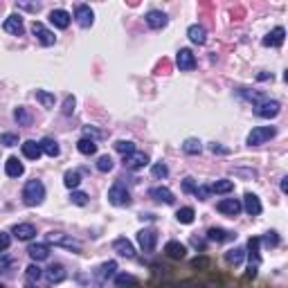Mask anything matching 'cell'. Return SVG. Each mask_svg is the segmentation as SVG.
I'll return each instance as SVG.
<instances>
[{
	"label": "cell",
	"mask_w": 288,
	"mask_h": 288,
	"mask_svg": "<svg viewBox=\"0 0 288 288\" xmlns=\"http://www.w3.org/2000/svg\"><path fill=\"white\" fill-rule=\"evenodd\" d=\"M232 189H234V182L232 180H216L209 187V192H214V194H230Z\"/></svg>",
	"instance_id": "cell-32"
},
{
	"label": "cell",
	"mask_w": 288,
	"mask_h": 288,
	"mask_svg": "<svg viewBox=\"0 0 288 288\" xmlns=\"http://www.w3.org/2000/svg\"><path fill=\"white\" fill-rule=\"evenodd\" d=\"M149 196L153 198V201H158V203H165V205L173 203V194H171V189H167V187H153L149 192Z\"/></svg>",
	"instance_id": "cell-19"
},
{
	"label": "cell",
	"mask_w": 288,
	"mask_h": 288,
	"mask_svg": "<svg viewBox=\"0 0 288 288\" xmlns=\"http://www.w3.org/2000/svg\"><path fill=\"white\" fill-rule=\"evenodd\" d=\"M146 165H149V155L144 153V151H133L131 155L124 158V167H126V169L138 171V169H144Z\"/></svg>",
	"instance_id": "cell-8"
},
{
	"label": "cell",
	"mask_w": 288,
	"mask_h": 288,
	"mask_svg": "<svg viewBox=\"0 0 288 288\" xmlns=\"http://www.w3.org/2000/svg\"><path fill=\"white\" fill-rule=\"evenodd\" d=\"M11 246V236L7 232H0V252H5Z\"/></svg>",
	"instance_id": "cell-47"
},
{
	"label": "cell",
	"mask_w": 288,
	"mask_h": 288,
	"mask_svg": "<svg viewBox=\"0 0 288 288\" xmlns=\"http://www.w3.org/2000/svg\"><path fill=\"white\" fill-rule=\"evenodd\" d=\"M41 275H43V270L36 266V263L27 266V279H29V282H38V279H41Z\"/></svg>",
	"instance_id": "cell-42"
},
{
	"label": "cell",
	"mask_w": 288,
	"mask_h": 288,
	"mask_svg": "<svg viewBox=\"0 0 288 288\" xmlns=\"http://www.w3.org/2000/svg\"><path fill=\"white\" fill-rule=\"evenodd\" d=\"M48 282H52V284H59V282H63L65 279V268L61 266V263H54V266H50L48 268Z\"/></svg>",
	"instance_id": "cell-27"
},
{
	"label": "cell",
	"mask_w": 288,
	"mask_h": 288,
	"mask_svg": "<svg viewBox=\"0 0 288 288\" xmlns=\"http://www.w3.org/2000/svg\"><path fill=\"white\" fill-rule=\"evenodd\" d=\"M241 207H246V212L250 214V216H259L261 214V201H259V196H255V194H246V198H243V205Z\"/></svg>",
	"instance_id": "cell-15"
},
{
	"label": "cell",
	"mask_w": 288,
	"mask_h": 288,
	"mask_svg": "<svg viewBox=\"0 0 288 288\" xmlns=\"http://www.w3.org/2000/svg\"><path fill=\"white\" fill-rule=\"evenodd\" d=\"M167 14H162V11H158V9H153V11H149L146 14V25L149 27H153V29H162V27L167 25Z\"/></svg>",
	"instance_id": "cell-20"
},
{
	"label": "cell",
	"mask_w": 288,
	"mask_h": 288,
	"mask_svg": "<svg viewBox=\"0 0 288 288\" xmlns=\"http://www.w3.org/2000/svg\"><path fill=\"white\" fill-rule=\"evenodd\" d=\"M0 288H5V286H2V284H0Z\"/></svg>",
	"instance_id": "cell-56"
},
{
	"label": "cell",
	"mask_w": 288,
	"mask_h": 288,
	"mask_svg": "<svg viewBox=\"0 0 288 288\" xmlns=\"http://www.w3.org/2000/svg\"><path fill=\"white\" fill-rule=\"evenodd\" d=\"M151 173H153V178H167L169 176V169H167L165 162H158V165H153Z\"/></svg>",
	"instance_id": "cell-41"
},
{
	"label": "cell",
	"mask_w": 288,
	"mask_h": 288,
	"mask_svg": "<svg viewBox=\"0 0 288 288\" xmlns=\"http://www.w3.org/2000/svg\"><path fill=\"white\" fill-rule=\"evenodd\" d=\"M5 171H7V176H9V178H18V176H23V173H25V167H23V162L18 160V158H14V155H11L9 160L5 162Z\"/></svg>",
	"instance_id": "cell-22"
},
{
	"label": "cell",
	"mask_w": 288,
	"mask_h": 288,
	"mask_svg": "<svg viewBox=\"0 0 288 288\" xmlns=\"http://www.w3.org/2000/svg\"><path fill=\"white\" fill-rule=\"evenodd\" d=\"M263 243H266L268 248H275L279 243V236H277V232H268L266 236H263Z\"/></svg>",
	"instance_id": "cell-46"
},
{
	"label": "cell",
	"mask_w": 288,
	"mask_h": 288,
	"mask_svg": "<svg viewBox=\"0 0 288 288\" xmlns=\"http://www.w3.org/2000/svg\"><path fill=\"white\" fill-rule=\"evenodd\" d=\"M77 149H79V153H84V155H95L97 153V144H95V140L81 138L79 142H77Z\"/></svg>",
	"instance_id": "cell-28"
},
{
	"label": "cell",
	"mask_w": 288,
	"mask_h": 288,
	"mask_svg": "<svg viewBox=\"0 0 288 288\" xmlns=\"http://www.w3.org/2000/svg\"><path fill=\"white\" fill-rule=\"evenodd\" d=\"M288 189V178H282V192H286Z\"/></svg>",
	"instance_id": "cell-53"
},
{
	"label": "cell",
	"mask_w": 288,
	"mask_h": 288,
	"mask_svg": "<svg viewBox=\"0 0 288 288\" xmlns=\"http://www.w3.org/2000/svg\"><path fill=\"white\" fill-rule=\"evenodd\" d=\"M115 288H138V279L133 275H117Z\"/></svg>",
	"instance_id": "cell-33"
},
{
	"label": "cell",
	"mask_w": 288,
	"mask_h": 288,
	"mask_svg": "<svg viewBox=\"0 0 288 288\" xmlns=\"http://www.w3.org/2000/svg\"><path fill=\"white\" fill-rule=\"evenodd\" d=\"M70 14L65 9H52L50 11V23H52L54 27H59V29H65V27L70 25Z\"/></svg>",
	"instance_id": "cell-14"
},
{
	"label": "cell",
	"mask_w": 288,
	"mask_h": 288,
	"mask_svg": "<svg viewBox=\"0 0 288 288\" xmlns=\"http://www.w3.org/2000/svg\"><path fill=\"white\" fill-rule=\"evenodd\" d=\"M38 144H41V151H43V153H45V155H50V158H57V155L61 153L59 144L54 142L52 138H43V140H41V142H38Z\"/></svg>",
	"instance_id": "cell-26"
},
{
	"label": "cell",
	"mask_w": 288,
	"mask_h": 288,
	"mask_svg": "<svg viewBox=\"0 0 288 288\" xmlns=\"http://www.w3.org/2000/svg\"><path fill=\"white\" fill-rule=\"evenodd\" d=\"M182 151L189 153V155H198L201 151H203V144H201V140L189 138V140H185V144H182Z\"/></svg>",
	"instance_id": "cell-30"
},
{
	"label": "cell",
	"mask_w": 288,
	"mask_h": 288,
	"mask_svg": "<svg viewBox=\"0 0 288 288\" xmlns=\"http://www.w3.org/2000/svg\"><path fill=\"white\" fill-rule=\"evenodd\" d=\"M21 149H23V155H25L27 160H38V158L43 155L41 144L34 142V140H27V142H23V144H21Z\"/></svg>",
	"instance_id": "cell-16"
},
{
	"label": "cell",
	"mask_w": 288,
	"mask_h": 288,
	"mask_svg": "<svg viewBox=\"0 0 288 288\" xmlns=\"http://www.w3.org/2000/svg\"><path fill=\"white\" fill-rule=\"evenodd\" d=\"M236 234H232V232H228V230L223 228H209L207 230V239L214 241V243H223V241H232Z\"/></svg>",
	"instance_id": "cell-21"
},
{
	"label": "cell",
	"mask_w": 288,
	"mask_h": 288,
	"mask_svg": "<svg viewBox=\"0 0 288 288\" xmlns=\"http://www.w3.org/2000/svg\"><path fill=\"white\" fill-rule=\"evenodd\" d=\"M243 257H246V250H243V248H234V250L225 252V261H228L230 266H239V263L243 261Z\"/></svg>",
	"instance_id": "cell-29"
},
{
	"label": "cell",
	"mask_w": 288,
	"mask_h": 288,
	"mask_svg": "<svg viewBox=\"0 0 288 288\" xmlns=\"http://www.w3.org/2000/svg\"><path fill=\"white\" fill-rule=\"evenodd\" d=\"M162 288H176V286H171V284H165V286H162Z\"/></svg>",
	"instance_id": "cell-54"
},
{
	"label": "cell",
	"mask_w": 288,
	"mask_h": 288,
	"mask_svg": "<svg viewBox=\"0 0 288 288\" xmlns=\"http://www.w3.org/2000/svg\"><path fill=\"white\" fill-rule=\"evenodd\" d=\"M115 270H117V263H115V261L104 263V266L99 268V282H106L108 277H113V275H115Z\"/></svg>",
	"instance_id": "cell-36"
},
{
	"label": "cell",
	"mask_w": 288,
	"mask_h": 288,
	"mask_svg": "<svg viewBox=\"0 0 288 288\" xmlns=\"http://www.w3.org/2000/svg\"><path fill=\"white\" fill-rule=\"evenodd\" d=\"M115 151H119V153L126 158V155H131L135 151V144L133 142H126V140H117V142H115Z\"/></svg>",
	"instance_id": "cell-38"
},
{
	"label": "cell",
	"mask_w": 288,
	"mask_h": 288,
	"mask_svg": "<svg viewBox=\"0 0 288 288\" xmlns=\"http://www.w3.org/2000/svg\"><path fill=\"white\" fill-rule=\"evenodd\" d=\"M75 18L77 23H79L81 27H90L92 23H95V14H92V9L88 5H79L75 9Z\"/></svg>",
	"instance_id": "cell-12"
},
{
	"label": "cell",
	"mask_w": 288,
	"mask_h": 288,
	"mask_svg": "<svg viewBox=\"0 0 288 288\" xmlns=\"http://www.w3.org/2000/svg\"><path fill=\"white\" fill-rule=\"evenodd\" d=\"M194 209L192 207H180L178 209V214H176V219L180 221V223H185V225H189V223H194Z\"/></svg>",
	"instance_id": "cell-37"
},
{
	"label": "cell",
	"mask_w": 288,
	"mask_h": 288,
	"mask_svg": "<svg viewBox=\"0 0 288 288\" xmlns=\"http://www.w3.org/2000/svg\"><path fill=\"white\" fill-rule=\"evenodd\" d=\"M48 243H54V246H63L68 250H75V252H81V243L75 239H70V236L61 234V232H50L48 234Z\"/></svg>",
	"instance_id": "cell-5"
},
{
	"label": "cell",
	"mask_w": 288,
	"mask_h": 288,
	"mask_svg": "<svg viewBox=\"0 0 288 288\" xmlns=\"http://www.w3.org/2000/svg\"><path fill=\"white\" fill-rule=\"evenodd\" d=\"M11 234L16 236V239H21V241H29V239L36 236V228H34L32 223H18V225H14Z\"/></svg>",
	"instance_id": "cell-13"
},
{
	"label": "cell",
	"mask_w": 288,
	"mask_h": 288,
	"mask_svg": "<svg viewBox=\"0 0 288 288\" xmlns=\"http://www.w3.org/2000/svg\"><path fill=\"white\" fill-rule=\"evenodd\" d=\"M0 144H5V146H16V144H18V135L2 133V135H0Z\"/></svg>",
	"instance_id": "cell-43"
},
{
	"label": "cell",
	"mask_w": 288,
	"mask_h": 288,
	"mask_svg": "<svg viewBox=\"0 0 288 288\" xmlns=\"http://www.w3.org/2000/svg\"><path fill=\"white\" fill-rule=\"evenodd\" d=\"M32 32H34V36L38 38V43H41V45H45V48L54 45V41H57V36H54L48 27L43 25V23H38V21L32 23Z\"/></svg>",
	"instance_id": "cell-6"
},
{
	"label": "cell",
	"mask_w": 288,
	"mask_h": 288,
	"mask_svg": "<svg viewBox=\"0 0 288 288\" xmlns=\"http://www.w3.org/2000/svg\"><path fill=\"white\" fill-rule=\"evenodd\" d=\"M97 169L104 171V173H106V171H111L113 169V158H111V155H99V160H97Z\"/></svg>",
	"instance_id": "cell-40"
},
{
	"label": "cell",
	"mask_w": 288,
	"mask_h": 288,
	"mask_svg": "<svg viewBox=\"0 0 288 288\" xmlns=\"http://www.w3.org/2000/svg\"><path fill=\"white\" fill-rule=\"evenodd\" d=\"M176 63H178V68H180V70H185V72H189V70H194V68H196V59H194L192 50L182 48L180 52H178V57H176Z\"/></svg>",
	"instance_id": "cell-11"
},
{
	"label": "cell",
	"mask_w": 288,
	"mask_h": 288,
	"mask_svg": "<svg viewBox=\"0 0 288 288\" xmlns=\"http://www.w3.org/2000/svg\"><path fill=\"white\" fill-rule=\"evenodd\" d=\"M34 97H36V102H41L45 108H52L54 106V95L48 90H36L34 92Z\"/></svg>",
	"instance_id": "cell-35"
},
{
	"label": "cell",
	"mask_w": 288,
	"mask_h": 288,
	"mask_svg": "<svg viewBox=\"0 0 288 288\" xmlns=\"http://www.w3.org/2000/svg\"><path fill=\"white\" fill-rule=\"evenodd\" d=\"M70 201L75 205H79V207H84L86 203H88V196H86L84 192H72V196H70Z\"/></svg>",
	"instance_id": "cell-44"
},
{
	"label": "cell",
	"mask_w": 288,
	"mask_h": 288,
	"mask_svg": "<svg viewBox=\"0 0 288 288\" xmlns=\"http://www.w3.org/2000/svg\"><path fill=\"white\" fill-rule=\"evenodd\" d=\"M165 252H167V257H171V259H182L185 257V246H182L180 241H169L165 246Z\"/></svg>",
	"instance_id": "cell-25"
},
{
	"label": "cell",
	"mask_w": 288,
	"mask_h": 288,
	"mask_svg": "<svg viewBox=\"0 0 288 288\" xmlns=\"http://www.w3.org/2000/svg\"><path fill=\"white\" fill-rule=\"evenodd\" d=\"M216 209H219L221 214H225V216H232V219H234V216H239V212L243 207H241L239 198H223V201L216 205Z\"/></svg>",
	"instance_id": "cell-9"
},
{
	"label": "cell",
	"mask_w": 288,
	"mask_h": 288,
	"mask_svg": "<svg viewBox=\"0 0 288 288\" xmlns=\"http://www.w3.org/2000/svg\"><path fill=\"white\" fill-rule=\"evenodd\" d=\"M84 133H86V138H88V140L102 138V135H104V133H99V131H97V128H92V126H86V128H84Z\"/></svg>",
	"instance_id": "cell-49"
},
{
	"label": "cell",
	"mask_w": 288,
	"mask_h": 288,
	"mask_svg": "<svg viewBox=\"0 0 288 288\" xmlns=\"http://www.w3.org/2000/svg\"><path fill=\"white\" fill-rule=\"evenodd\" d=\"M43 198H45V187H43V182L41 180H27L25 189H23V201H25V205L36 207V205L43 203Z\"/></svg>",
	"instance_id": "cell-1"
},
{
	"label": "cell",
	"mask_w": 288,
	"mask_h": 288,
	"mask_svg": "<svg viewBox=\"0 0 288 288\" xmlns=\"http://www.w3.org/2000/svg\"><path fill=\"white\" fill-rule=\"evenodd\" d=\"M29 257H32L34 261H45L50 257V248L45 246V243H34V246H29Z\"/></svg>",
	"instance_id": "cell-24"
},
{
	"label": "cell",
	"mask_w": 288,
	"mask_h": 288,
	"mask_svg": "<svg viewBox=\"0 0 288 288\" xmlns=\"http://www.w3.org/2000/svg\"><path fill=\"white\" fill-rule=\"evenodd\" d=\"M2 29H5L7 34H14V36H23V34H25V25H23V18L16 16V14H11V16L5 21Z\"/></svg>",
	"instance_id": "cell-10"
},
{
	"label": "cell",
	"mask_w": 288,
	"mask_h": 288,
	"mask_svg": "<svg viewBox=\"0 0 288 288\" xmlns=\"http://www.w3.org/2000/svg\"><path fill=\"white\" fill-rule=\"evenodd\" d=\"M113 248H115V252H117L119 257H126V259H133L135 257V248L128 239H117L113 243Z\"/></svg>",
	"instance_id": "cell-17"
},
{
	"label": "cell",
	"mask_w": 288,
	"mask_h": 288,
	"mask_svg": "<svg viewBox=\"0 0 288 288\" xmlns=\"http://www.w3.org/2000/svg\"><path fill=\"white\" fill-rule=\"evenodd\" d=\"M209 149H212V153H230V149H225V146H221V144H212V146H209Z\"/></svg>",
	"instance_id": "cell-52"
},
{
	"label": "cell",
	"mask_w": 288,
	"mask_h": 288,
	"mask_svg": "<svg viewBox=\"0 0 288 288\" xmlns=\"http://www.w3.org/2000/svg\"><path fill=\"white\" fill-rule=\"evenodd\" d=\"M14 119H16L21 126H29V124H32V115H29V111H27L25 106H18L16 111H14Z\"/></svg>",
	"instance_id": "cell-31"
},
{
	"label": "cell",
	"mask_w": 288,
	"mask_h": 288,
	"mask_svg": "<svg viewBox=\"0 0 288 288\" xmlns=\"http://www.w3.org/2000/svg\"><path fill=\"white\" fill-rule=\"evenodd\" d=\"M138 243L144 252H153L155 243H158V232H155V230H149V228L138 232Z\"/></svg>",
	"instance_id": "cell-7"
},
{
	"label": "cell",
	"mask_w": 288,
	"mask_h": 288,
	"mask_svg": "<svg viewBox=\"0 0 288 288\" xmlns=\"http://www.w3.org/2000/svg\"><path fill=\"white\" fill-rule=\"evenodd\" d=\"M81 182V173L79 171H65V176H63V185L68 187V189H77Z\"/></svg>",
	"instance_id": "cell-34"
},
{
	"label": "cell",
	"mask_w": 288,
	"mask_h": 288,
	"mask_svg": "<svg viewBox=\"0 0 288 288\" xmlns=\"http://www.w3.org/2000/svg\"><path fill=\"white\" fill-rule=\"evenodd\" d=\"M25 288H34V286H32V282H29V284H27V286H25Z\"/></svg>",
	"instance_id": "cell-55"
},
{
	"label": "cell",
	"mask_w": 288,
	"mask_h": 288,
	"mask_svg": "<svg viewBox=\"0 0 288 288\" xmlns=\"http://www.w3.org/2000/svg\"><path fill=\"white\" fill-rule=\"evenodd\" d=\"M182 189H185V192H189V194H194V192H196V185H194V178H185V182H182Z\"/></svg>",
	"instance_id": "cell-50"
},
{
	"label": "cell",
	"mask_w": 288,
	"mask_h": 288,
	"mask_svg": "<svg viewBox=\"0 0 288 288\" xmlns=\"http://www.w3.org/2000/svg\"><path fill=\"white\" fill-rule=\"evenodd\" d=\"M279 111H282V106H279V102H275V99H266V102H259L255 106V113L259 115V117H263V119L277 117Z\"/></svg>",
	"instance_id": "cell-4"
},
{
	"label": "cell",
	"mask_w": 288,
	"mask_h": 288,
	"mask_svg": "<svg viewBox=\"0 0 288 288\" xmlns=\"http://www.w3.org/2000/svg\"><path fill=\"white\" fill-rule=\"evenodd\" d=\"M259 246H261V239L252 236L248 241V250H250V259H255V263H259Z\"/></svg>",
	"instance_id": "cell-39"
},
{
	"label": "cell",
	"mask_w": 288,
	"mask_h": 288,
	"mask_svg": "<svg viewBox=\"0 0 288 288\" xmlns=\"http://www.w3.org/2000/svg\"><path fill=\"white\" fill-rule=\"evenodd\" d=\"M275 135H277V128L275 126H257L248 135V144L250 146H259V144H266L268 140H272Z\"/></svg>",
	"instance_id": "cell-2"
},
{
	"label": "cell",
	"mask_w": 288,
	"mask_h": 288,
	"mask_svg": "<svg viewBox=\"0 0 288 288\" xmlns=\"http://www.w3.org/2000/svg\"><path fill=\"white\" fill-rule=\"evenodd\" d=\"M194 194H196V196L201 198V201H207L209 189H207V187H196V192H194Z\"/></svg>",
	"instance_id": "cell-51"
},
{
	"label": "cell",
	"mask_w": 288,
	"mask_h": 288,
	"mask_svg": "<svg viewBox=\"0 0 288 288\" xmlns=\"http://www.w3.org/2000/svg\"><path fill=\"white\" fill-rule=\"evenodd\" d=\"M108 203L115 205V207H126V205L131 203V196H128L126 187L124 185H113L111 189H108Z\"/></svg>",
	"instance_id": "cell-3"
},
{
	"label": "cell",
	"mask_w": 288,
	"mask_h": 288,
	"mask_svg": "<svg viewBox=\"0 0 288 288\" xmlns=\"http://www.w3.org/2000/svg\"><path fill=\"white\" fill-rule=\"evenodd\" d=\"M284 38H286L284 27H275V29L263 38V45H268V48H279V45H284Z\"/></svg>",
	"instance_id": "cell-18"
},
{
	"label": "cell",
	"mask_w": 288,
	"mask_h": 288,
	"mask_svg": "<svg viewBox=\"0 0 288 288\" xmlns=\"http://www.w3.org/2000/svg\"><path fill=\"white\" fill-rule=\"evenodd\" d=\"M187 36H189L192 43H196V45H203V43L207 41V34H205L203 25H192L189 29H187Z\"/></svg>",
	"instance_id": "cell-23"
},
{
	"label": "cell",
	"mask_w": 288,
	"mask_h": 288,
	"mask_svg": "<svg viewBox=\"0 0 288 288\" xmlns=\"http://www.w3.org/2000/svg\"><path fill=\"white\" fill-rule=\"evenodd\" d=\"M72 111H75V97H65V102H63V115H72Z\"/></svg>",
	"instance_id": "cell-48"
},
{
	"label": "cell",
	"mask_w": 288,
	"mask_h": 288,
	"mask_svg": "<svg viewBox=\"0 0 288 288\" xmlns=\"http://www.w3.org/2000/svg\"><path fill=\"white\" fill-rule=\"evenodd\" d=\"M192 266L198 268V270H207V268H209V259H207V257H196V259L192 261Z\"/></svg>",
	"instance_id": "cell-45"
}]
</instances>
